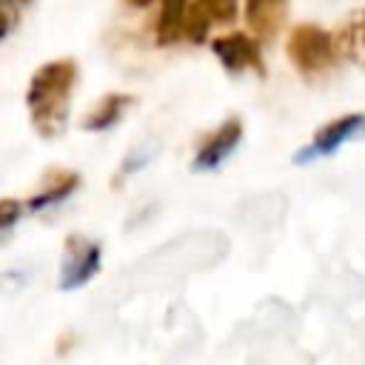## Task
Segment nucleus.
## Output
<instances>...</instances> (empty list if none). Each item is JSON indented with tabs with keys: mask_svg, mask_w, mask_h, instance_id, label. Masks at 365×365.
I'll use <instances>...</instances> for the list:
<instances>
[{
	"mask_svg": "<svg viewBox=\"0 0 365 365\" xmlns=\"http://www.w3.org/2000/svg\"><path fill=\"white\" fill-rule=\"evenodd\" d=\"M20 214H23V202H17V200H0V237L6 234V231H11L14 228V222L20 220Z\"/></svg>",
	"mask_w": 365,
	"mask_h": 365,
	"instance_id": "13",
	"label": "nucleus"
},
{
	"mask_svg": "<svg viewBox=\"0 0 365 365\" xmlns=\"http://www.w3.org/2000/svg\"><path fill=\"white\" fill-rule=\"evenodd\" d=\"M77 185H80V177H77V174H71V171H68V174H60L57 182L46 185V191H40V194H34V197L29 200V211H43V208H48V205L63 202Z\"/></svg>",
	"mask_w": 365,
	"mask_h": 365,
	"instance_id": "12",
	"label": "nucleus"
},
{
	"mask_svg": "<svg viewBox=\"0 0 365 365\" xmlns=\"http://www.w3.org/2000/svg\"><path fill=\"white\" fill-rule=\"evenodd\" d=\"M9 29H11V20H9V14H3V11H0V40L9 34Z\"/></svg>",
	"mask_w": 365,
	"mask_h": 365,
	"instance_id": "15",
	"label": "nucleus"
},
{
	"mask_svg": "<svg viewBox=\"0 0 365 365\" xmlns=\"http://www.w3.org/2000/svg\"><path fill=\"white\" fill-rule=\"evenodd\" d=\"M154 154H157V145H151V148H148V145H143V148L131 151V154L125 157V163H123V174H131V171H137V168L148 165Z\"/></svg>",
	"mask_w": 365,
	"mask_h": 365,
	"instance_id": "14",
	"label": "nucleus"
},
{
	"mask_svg": "<svg viewBox=\"0 0 365 365\" xmlns=\"http://www.w3.org/2000/svg\"><path fill=\"white\" fill-rule=\"evenodd\" d=\"M336 46H339V54H345L348 60L365 66V9L356 11L342 26V31L336 34Z\"/></svg>",
	"mask_w": 365,
	"mask_h": 365,
	"instance_id": "10",
	"label": "nucleus"
},
{
	"mask_svg": "<svg viewBox=\"0 0 365 365\" xmlns=\"http://www.w3.org/2000/svg\"><path fill=\"white\" fill-rule=\"evenodd\" d=\"M188 0H163L160 17H157V43L171 46L182 34V20H185Z\"/></svg>",
	"mask_w": 365,
	"mask_h": 365,
	"instance_id": "11",
	"label": "nucleus"
},
{
	"mask_svg": "<svg viewBox=\"0 0 365 365\" xmlns=\"http://www.w3.org/2000/svg\"><path fill=\"white\" fill-rule=\"evenodd\" d=\"M211 51L217 54V60L222 63V68L228 74H242L245 68L262 74L265 66H262V51H259V43L242 31H234V34H225V37H217L211 43Z\"/></svg>",
	"mask_w": 365,
	"mask_h": 365,
	"instance_id": "5",
	"label": "nucleus"
},
{
	"mask_svg": "<svg viewBox=\"0 0 365 365\" xmlns=\"http://www.w3.org/2000/svg\"><path fill=\"white\" fill-rule=\"evenodd\" d=\"M0 3H6V0H0Z\"/></svg>",
	"mask_w": 365,
	"mask_h": 365,
	"instance_id": "17",
	"label": "nucleus"
},
{
	"mask_svg": "<svg viewBox=\"0 0 365 365\" xmlns=\"http://www.w3.org/2000/svg\"><path fill=\"white\" fill-rule=\"evenodd\" d=\"M288 0H245V20L259 40H271L285 17Z\"/></svg>",
	"mask_w": 365,
	"mask_h": 365,
	"instance_id": "8",
	"label": "nucleus"
},
{
	"mask_svg": "<svg viewBox=\"0 0 365 365\" xmlns=\"http://www.w3.org/2000/svg\"><path fill=\"white\" fill-rule=\"evenodd\" d=\"M234 20H237V0H194L185 9L182 34L191 43H202L214 23L217 26H228Z\"/></svg>",
	"mask_w": 365,
	"mask_h": 365,
	"instance_id": "6",
	"label": "nucleus"
},
{
	"mask_svg": "<svg viewBox=\"0 0 365 365\" xmlns=\"http://www.w3.org/2000/svg\"><path fill=\"white\" fill-rule=\"evenodd\" d=\"M288 60L294 63V68L302 77H317L325 74L328 68H334L336 57H339V46L336 37L331 31H325L317 23H299L291 29L288 34Z\"/></svg>",
	"mask_w": 365,
	"mask_h": 365,
	"instance_id": "2",
	"label": "nucleus"
},
{
	"mask_svg": "<svg viewBox=\"0 0 365 365\" xmlns=\"http://www.w3.org/2000/svg\"><path fill=\"white\" fill-rule=\"evenodd\" d=\"M103 262V248L100 242H91L86 237H68L66 240V254H63V268H60V288L74 291L86 285Z\"/></svg>",
	"mask_w": 365,
	"mask_h": 365,
	"instance_id": "3",
	"label": "nucleus"
},
{
	"mask_svg": "<svg viewBox=\"0 0 365 365\" xmlns=\"http://www.w3.org/2000/svg\"><path fill=\"white\" fill-rule=\"evenodd\" d=\"M240 140H242V120L228 117V120L197 148L194 163H191L194 171H214V168H220L222 160L240 145Z\"/></svg>",
	"mask_w": 365,
	"mask_h": 365,
	"instance_id": "7",
	"label": "nucleus"
},
{
	"mask_svg": "<svg viewBox=\"0 0 365 365\" xmlns=\"http://www.w3.org/2000/svg\"><path fill=\"white\" fill-rule=\"evenodd\" d=\"M131 103H134V97H128V94H108V97H103L88 111V117L83 120V128L86 131H106V128L117 125Z\"/></svg>",
	"mask_w": 365,
	"mask_h": 365,
	"instance_id": "9",
	"label": "nucleus"
},
{
	"mask_svg": "<svg viewBox=\"0 0 365 365\" xmlns=\"http://www.w3.org/2000/svg\"><path fill=\"white\" fill-rule=\"evenodd\" d=\"M362 131H365V114H345V117H339V120L322 125V128L314 134L311 145H305V148H299V151L294 154V163H297V165H305V163H311V160H317V157H328V154H334L339 145H345L348 140L359 137Z\"/></svg>",
	"mask_w": 365,
	"mask_h": 365,
	"instance_id": "4",
	"label": "nucleus"
},
{
	"mask_svg": "<svg viewBox=\"0 0 365 365\" xmlns=\"http://www.w3.org/2000/svg\"><path fill=\"white\" fill-rule=\"evenodd\" d=\"M131 6H137V9H143V6H148V3H154V0H128Z\"/></svg>",
	"mask_w": 365,
	"mask_h": 365,
	"instance_id": "16",
	"label": "nucleus"
},
{
	"mask_svg": "<svg viewBox=\"0 0 365 365\" xmlns=\"http://www.w3.org/2000/svg\"><path fill=\"white\" fill-rule=\"evenodd\" d=\"M74 80H77L74 60H51L46 66H40L37 74L31 77V83H29L26 106L31 111L34 128L46 140L60 137L66 131Z\"/></svg>",
	"mask_w": 365,
	"mask_h": 365,
	"instance_id": "1",
	"label": "nucleus"
}]
</instances>
